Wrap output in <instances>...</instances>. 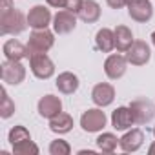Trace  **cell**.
I'll return each mask as SVG.
<instances>
[{"label":"cell","instance_id":"cell-22","mask_svg":"<svg viewBox=\"0 0 155 155\" xmlns=\"http://www.w3.org/2000/svg\"><path fill=\"white\" fill-rule=\"evenodd\" d=\"M97 146H99L101 151H104V153H111V151L117 150V146H119V139H117L113 133L108 131V133H102V135L97 137Z\"/></svg>","mask_w":155,"mask_h":155},{"label":"cell","instance_id":"cell-20","mask_svg":"<svg viewBox=\"0 0 155 155\" xmlns=\"http://www.w3.org/2000/svg\"><path fill=\"white\" fill-rule=\"evenodd\" d=\"M71 128H73V117H71L69 113L60 111L58 115H55L53 119H49V130H51L53 133L62 135V133L71 131Z\"/></svg>","mask_w":155,"mask_h":155},{"label":"cell","instance_id":"cell-2","mask_svg":"<svg viewBox=\"0 0 155 155\" xmlns=\"http://www.w3.org/2000/svg\"><path fill=\"white\" fill-rule=\"evenodd\" d=\"M55 44V35L46 28V29H33L28 40V51L29 55L33 53H48Z\"/></svg>","mask_w":155,"mask_h":155},{"label":"cell","instance_id":"cell-9","mask_svg":"<svg viewBox=\"0 0 155 155\" xmlns=\"http://www.w3.org/2000/svg\"><path fill=\"white\" fill-rule=\"evenodd\" d=\"M150 57H151V49L144 40H135L130 46V49L126 51L128 64H131V66H144L150 60Z\"/></svg>","mask_w":155,"mask_h":155},{"label":"cell","instance_id":"cell-17","mask_svg":"<svg viewBox=\"0 0 155 155\" xmlns=\"http://www.w3.org/2000/svg\"><path fill=\"white\" fill-rule=\"evenodd\" d=\"M57 90L60 91V93H64V95H71V93H75L77 90H79V77H77L75 73H71V71H64V73H60L58 77H57Z\"/></svg>","mask_w":155,"mask_h":155},{"label":"cell","instance_id":"cell-8","mask_svg":"<svg viewBox=\"0 0 155 155\" xmlns=\"http://www.w3.org/2000/svg\"><path fill=\"white\" fill-rule=\"evenodd\" d=\"M75 28H77V13L68 11V9H60L53 17V31L57 35H68Z\"/></svg>","mask_w":155,"mask_h":155},{"label":"cell","instance_id":"cell-23","mask_svg":"<svg viewBox=\"0 0 155 155\" xmlns=\"http://www.w3.org/2000/svg\"><path fill=\"white\" fill-rule=\"evenodd\" d=\"M8 139H9V142H11V146H15V144H18V142H22V140H28V139H31V135H29V131H28V128L26 126H13L11 130H9V135H8Z\"/></svg>","mask_w":155,"mask_h":155},{"label":"cell","instance_id":"cell-3","mask_svg":"<svg viewBox=\"0 0 155 155\" xmlns=\"http://www.w3.org/2000/svg\"><path fill=\"white\" fill-rule=\"evenodd\" d=\"M29 68H31V73L40 81L49 79V77H53V73H55V64L46 53L29 55Z\"/></svg>","mask_w":155,"mask_h":155},{"label":"cell","instance_id":"cell-29","mask_svg":"<svg viewBox=\"0 0 155 155\" xmlns=\"http://www.w3.org/2000/svg\"><path fill=\"white\" fill-rule=\"evenodd\" d=\"M46 2L55 9H66V0H46Z\"/></svg>","mask_w":155,"mask_h":155},{"label":"cell","instance_id":"cell-30","mask_svg":"<svg viewBox=\"0 0 155 155\" xmlns=\"http://www.w3.org/2000/svg\"><path fill=\"white\" fill-rule=\"evenodd\" d=\"M13 8V0H0V13L9 11Z\"/></svg>","mask_w":155,"mask_h":155},{"label":"cell","instance_id":"cell-5","mask_svg":"<svg viewBox=\"0 0 155 155\" xmlns=\"http://www.w3.org/2000/svg\"><path fill=\"white\" fill-rule=\"evenodd\" d=\"M106 113L101 108H91L86 110L81 117V128L88 133H97L106 126Z\"/></svg>","mask_w":155,"mask_h":155},{"label":"cell","instance_id":"cell-6","mask_svg":"<svg viewBox=\"0 0 155 155\" xmlns=\"http://www.w3.org/2000/svg\"><path fill=\"white\" fill-rule=\"evenodd\" d=\"M131 113H133V119H135V124H148L151 122V119L155 117V106L151 104V101L148 99H135L131 104Z\"/></svg>","mask_w":155,"mask_h":155},{"label":"cell","instance_id":"cell-16","mask_svg":"<svg viewBox=\"0 0 155 155\" xmlns=\"http://www.w3.org/2000/svg\"><path fill=\"white\" fill-rule=\"evenodd\" d=\"M4 57L6 58H9V60H17V62H20L22 58H29V51H28V46H24L20 40H17V38H9V40H6V44H4Z\"/></svg>","mask_w":155,"mask_h":155},{"label":"cell","instance_id":"cell-27","mask_svg":"<svg viewBox=\"0 0 155 155\" xmlns=\"http://www.w3.org/2000/svg\"><path fill=\"white\" fill-rule=\"evenodd\" d=\"M82 2H84V0H66V9L79 15V11L82 8Z\"/></svg>","mask_w":155,"mask_h":155},{"label":"cell","instance_id":"cell-12","mask_svg":"<svg viewBox=\"0 0 155 155\" xmlns=\"http://www.w3.org/2000/svg\"><path fill=\"white\" fill-rule=\"evenodd\" d=\"M115 99V88L108 82H99L93 86L91 90V101L99 106V108H106L113 102Z\"/></svg>","mask_w":155,"mask_h":155},{"label":"cell","instance_id":"cell-15","mask_svg":"<svg viewBox=\"0 0 155 155\" xmlns=\"http://www.w3.org/2000/svg\"><path fill=\"white\" fill-rule=\"evenodd\" d=\"M135 124V119H133V113H131V108L130 106H119L113 113H111V126L119 131H124L128 128H131Z\"/></svg>","mask_w":155,"mask_h":155},{"label":"cell","instance_id":"cell-28","mask_svg":"<svg viewBox=\"0 0 155 155\" xmlns=\"http://www.w3.org/2000/svg\"><path fill=\"white\" fill-rule=\"evenodd\" d=\"M106 4H108L111 9H120V8L128 6V2H126V0H106Z\"/></svg>","mask_w":155,"mask_h":155},{"label":"cell","instance_id":"cell-21","mask_svg":"<svg viewBox=\"0 0 155 155\" xmlns=\"http://www.w3.org/2000/svg\"><path fill=\"white\" fill-rule=\"evenodd\" d=\"M95 44L102 53H110L115 49V33L110 28H102L95 35Z\"/></svg>","mask_w":155,"mask_h":155},{"label":"cell","instance_id":"cell-32","mask_svg":"<svg viewBox=\"0 0 155 155\" xmlns=\"http://www.w3.org/2000/svg\"><path fill=\"white\" fill-rule=\"evenodd\" d=\"M151 44H153V46H155V31H153V33H151Z\"/></svg>","mask_w":155,"mask_h":155},{"label":"cell","instance_id":"cell-18","mask_svg":"<svg viewBox=\"0 0 155 155\" xmlns=\"http://www.w3.org/2000/svg\"><path fill=\"white\" fill-rule=\"evenodd\" d=\"M113 33H115V48H117V51L126 53L130 49V46L135 42L131 29L128 26H117L113 29Z\"/></svg>","mask_w":155,"mask_h":155},{"label":"cell","instance_id":"cell-33","mask_svg":"<svg viewBox=\"0 0 155 155\" xmlns=\"http://www.w3.org/2000/svg\"><path fill=\"white\" fill-rule=\"evenodd\" d=\"M153 137H155V126H153Z\"/></svg>","mask_w":155,"mask_h":155},{"label":"cell","instance_id":"cell-10","mask_svg":"<svg viewBox=\"0 0 155 155\" xmlns=\"http://www.w3.org/2000/svg\"><path fill=\"white\" fill-rule=\"evenodd\" d=\"M128 69V58L126 55H110L104 62V73L108 79L111 81H117L126 73Z\"/></svg>","mask_w":155,"mask_h":155},{"label":"cell","instance_id":"cell-11","mask_svg":"<svg viewBox=\"0 0 155 155\" xmlns=\"http://www.w3.org/2000/svg\"><path fill=\"white\" fill-rule=\"evenodd\" d=\"M53 17L46 6H33L28 13V26L33 29H46L51 24Z\"/></svg>","mask_w":155,"mask_h":155},{"label":"cell","instance_id":"cell-31","mask_svg":"<svg viewBox=\"0 0 155 155\" xmlns=\"http://www.w3.org/2000/svg\"><path fill=\"white\" fill-rule=\"evenodd\" d=\"M148 153H150V155H155V142H153V144L148 148Z\"/></svg>","mask_w":155,"mask_h":155},{"label":"cell","instance_id":"cell-26","mask_svg":"<svg viewBox=\"0 0 155 155\" xmlns=\"http://www.w3.org/2000/svg\"><path fill=\"white\" fill-rule=\"evenodd\" d=\"M49 153L51 155H69L71 153V146L62 140V139H57V140H51L49 144Z\"/></svg>","mask_w":155,"mask_h":155},{"label":"cell","instance_id":"cell-7","mask_svg":"<svg viewBox=\"0 0 155 155\" xmlns=\"http://www.w3.org/2000/svg\"><path fill=\"white\" fill-rule=\"evenodd\" d=\"M128 15L131 17V20L135 22H148L153 17V6L150 0H131L128 2Z\"/></svg>","mask_w":155,"mask_h":155},{"label":"cell","instance_id":"cell-19","mask_svg":"<svg viewBox=\"0 0 155 155\" xmlns=\"http://www.w3.org/2000/svg\"><path fill=\"white\" fill-rule=\"evenodd\" d=\"M79 18L86 24H93L101 18V6L95 2V0H84L82 8L79 11Z\"/></svg>","mask_w":155,"mask_h":155},{"label":"cell","instance_id":"cell-13","mask_svg":"<svg viewBox=\"0 0 155 155\" xmlns=\"http://www.w3.org/2000/svg\"><path fill=\"white\" fill-rule=\"evenodd\" d=\"M38 115L44 117V119H53L55 115H58L62 111V101L57 97V95H44L38 104Z\"/></svg>","mask_w":155,"mask_h":155},{"label":"cell","instance_id":"cell-4","mask_svg":"<svg viewBox=\"0 0 155 155\" xmlns=\"http://www.w3.org/2000/svg\"><path fill=\"white\" fill-rule=\"evenodd\" d=\"M0 75H2V81L6 84H11V86H18L24 82L26 79V68L17 62V60H9L6 58L0 66Z\"/></svg>","mask_w":155,"mask_h":155},{"label":"cell","instance_id":"cell-1","mask_svg":"<svg viewBox=\"0 0 155 155\" xmlns=\"http://www.w3.org/2000/svg\"><path fill=\"white\" fill-rule=\"evenodd\" d=\"M28 28V17L17 8L0 13V33L2 35H20Z\"/></svg>","mask_w":155,"mask_h":155},{"label":"cell","instance_id":"cell-25","mask_svg":"<svg viewBox=\"0 0 155 155\" xmlns=\"http://www.w3.org/2000/svg\"><path fill=\"white\" fill-rule=\"evenodd\" d=\"M13 113H15V102L8 95L6 88H2V106H0V117H2V119H9Z\"/></svg>","mask_w":155,"mask_h":155},{"label":"cell","instance_id":"cell-14","mask_svg":"<svg viewBox=\"0 0 155 155\" xmlns=\"http://www.w3.org/2000/svg\"><path fill=\"white\" fill-rule=\"evenodd\" d=\"M142 142H144V133H142V130H139V128H131L130 131H126V133L119 139V146H120V150L126 151V153L137 151V150L142 146Z\"/></svg>","mask_w":155,"mask_h":155},{"label":"cell","instance_id":"cell-24","mask_svg":"<svg viewBox=\"0 0 155 155\" xmlns=\"http://www.w3.org/2000/svg\"><path fill=\"white\" fill-rule=\"evenodd\" d=\"M13 153H17V155H37L38 153V146L31 140V139H28V140H22V142H18V144H15L13 146Z\"/></svg>","mask_w":155,"mask_h":155},{"label":"cell","instance_id":"cell-34","mask_svg":"<svg viewBox=\"0 0 155 155\" xmlns=\"http://www.w3.org/2000/svg\"><path fill=\"white\" fill-rule=\"evenodd\" d=\"M126 2H131V0H126Z\"/></svg>","mask_w":155,"mask_h":155}]
</instances>
